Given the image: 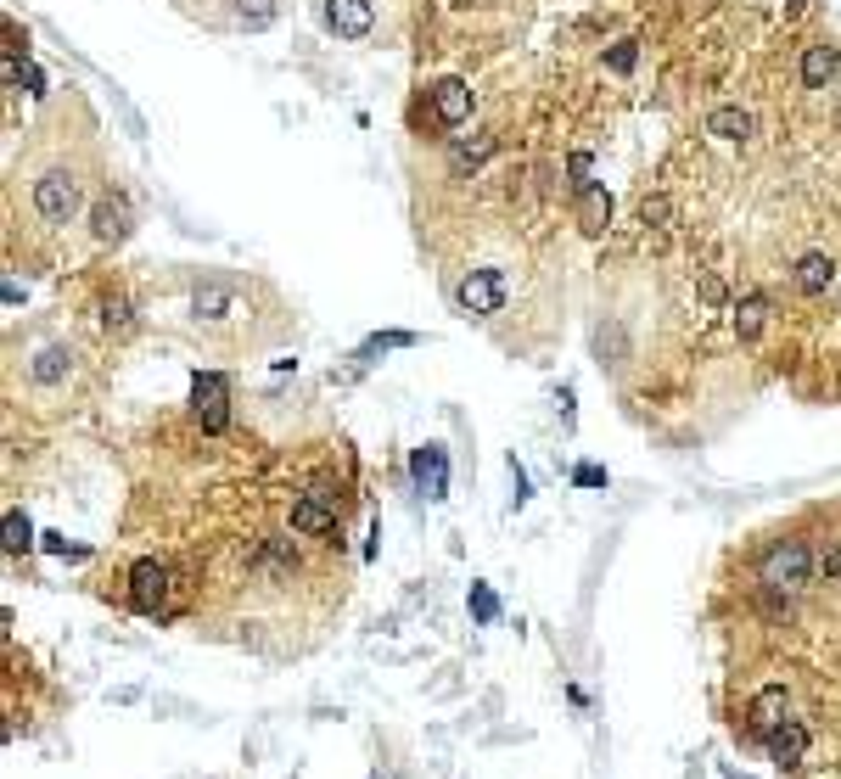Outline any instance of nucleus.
<instances>
[{"mask_svg":"<svg viewBox=\"0 0 841 779\" xmlns=\"http://www.w3.org/2000/svg\"><path fill=\"white\" fill-rule=\"evenodd\" d=\"M471 611H477V623H494V617H499L494 589H483V583H477V589H471Z\"/></svg>","mask_w":841,"mask_h":779,"instance_id":"5701e85b","label":"nucleus"},{"mask_svg":"<svg viewBox=\"0 0 841 779\" xmlns=\"http://www.w3.org/2000/svg\"><path fill=\"white\" fill-rule=\"evenodd\" d=\"M432 113H438V124H466V113H471V85L466 79H438L432 85Z\"/></svg>","mask_w":841,"mask_h":779,"instance_id":"f8f14e48","label":"nucleus"},{"mask_svg":"<svg viewBox=\"0 0 841 779\" xmlns=\"http://www.w3.org/2000/svg\"><path fill=\"white\" fill-rule=\"evenodd\" d=\"M326 29L337 40H365L376 29V6L371 0H326Z\"/></svg>","mask_w":841,"mask_h":779,"instance_id":"1a4fd4ad","label":"nucleus"},{"mask_svg":"<svg viewBox=\"0 0 841 779\" xmlns=\"http://www.w3.org/2000/svg\"><path fill=\"white\" fill-rule=\"evenodd\" d=\"M79 202H85V191H79V180L68 169H51L34 180V213H40L45 225H73Z\"/></svg>","mask_w":841,"mask_h":779,"instance_id":"f03ea898","label":"nucleus"},{"mask_svg":"<svg viewBox=\"0 0 841 779\" xmlns=\"http://www.w3.org/2000/svg\"><path fill=\"white\" fill-rule=\"evenodd\" d=\"M129 230V208L118 197H107V202H96V236L101 241H118Z\"/></svg>","mask_w":841,"mask_h":779,"instance_id":"f3484780","label":"nucleus"},{"mask_svg":"<svg viewBox=\"0 0 841 779\" xmlns=\"http://www.w3.org/2000/svg\"><path fill=\"white\" fill-rule=\"evenodd\" d=\"M572 213H578L584 236H600V230L612 225V197H606V185L584 180V185H578V202H572Z\"/></svg>","mask_w":841,"mask_h":779,"instance_id":"9b49d317","label":"nucleus"},{"mask_svg":"<svg viewBox=\"0 0 841 779\" xmlns=\"http://www.w3.org/2000/svg\"><path fill=\"white\" fill-rule=\"evenodd\" d=\"M763 320H769V298H746L741 309H735V331H741V337H757Z\"/></svg>","mask_w":841,"mask_h":779,"instance_id":"6ab92c4d","label":"nucleus"},{"mask_svg":"<svg viewBox=\"0 0 841 779\" xmlns=\"http://www.w3.org/2000/svg\"><path fill=\"white\" fill-rule=\"evenodd\" d=\"M410 331H387V337H371L365 348H359V359H376V354H387V348H410Z\"/></svg>","mask_w":841,"mask_h":779,"instance_id":"4be33fe9","label":"nucleus"},{"mask_svg":"<svg viewBox=\"0 0 841 779\" xmlns=\"http://www.w3.org/2000/svg\"><path fill=\"white\" fill-rule=\"evenodd\" d=\"M572 482H578V488H600L606 471H600V466H578V471H572Z\"/></svg>","mask_w":841,"mask_h":779,"instance_id":"a878e982","label":"nucleus"},{"mask_svg":"<svg viewBox=\"0 0 841 779\" xmlns=\"http://www.w3.org/2000/svg\"><path fill=\"white\" fill-rule=\"evenodd\" d=\"M707 135H718V141H752V113L746 107H713L707 113Z\"/></svg>","mask_w":841,"mask_h":779,"instance_id":"dca6fc26","label":"nucleus"},{"mask_svg":"<svg viewBox=\"0 0 841 779\" xmlns=\"http://www.w3.org/2000/svg\"><path fill=\"white\" fill-rule=\"evenodd\" d=\"M785 718H797V712H791V690H785V684H769V690H757V695H752V707H746V729H752L757 740H769Z\"/></svg>","mask_w":841,"mask_h":779,"instance_id":"423d86ee","label":"nucleus"},{"mask_svg":"<svg viewBox=\"0 0 841 779\" xmlns=\"http://www.w3.org/2000/svg\"><path fill=\"white\" fill-rule=\"evenodd\" d=\"M415 477H421V488H427V499H443V488H449V460H443L438 443H427V449H415Z\"/></svg>","mask_w":841,"mask_h":779,"instance_id":"4468645a","label":"nucleus"},{"mask_svg":"<svg viewBox=\"0 0 841 779\" xmlns=\"http://www.w3.org/2000/svg\"><path fill=\"white\" fill-rule=\"evenodd\" d=\"M29 544H34L29 516H23V510H6V550H12V555H23Z\"/></svg>","mask_w":841,"mask_h":779,"instance_id":"aec40b11","label":"nucleus"},{"mask_svg":"<svg viewBox=\"0 0 841 779\" xmlns=\"http://www.w3.org/2000/svg\"><path fill=\"white\" fill-rule=\"evenodd\" d=\"M163 600H169V567L163 561H135V572H129V606L163 611Z\"/></svg>","mask_w":841,"mask_h":779,"instance_id":"6e6552de","label":"nucleus"},{"mask_svg":"<svg viewBox=\"0 0 841 779\" xmlns=\"http://www.w3.org/2000/svg\"><path fill=\"white\" fill-rule=\"evenodd\" d=\"M813 572H819V561H813V550L802 539H780L763 550V561H757V583L763 589H785V595H797V589H808Z\"/></svg>","mask_w":841,"mask_h":779,"instance_id":"f257e3e1","label":"nucleus"},{"mask_svg":"<svg viewBox=\"0 0 841 779\" xmlns=\"http://www.w3.org/2000/svg\"><path fill=\"white\" fill-rule=\"evenodd\" d=\"M191 398H197V421H202V432H225V421H230L225 376H214V370H197V382H191Z\"/></svg>","mask_w":841,"mask_h":779,"instance_id":"0eeeda50","label":"nucleus"},{"mask_svg":"<svg viewBox=\"0 0 841 779\" xmlns=\"http://www.w3.org/2000/svg\"><path fill=\"white\" fill-rule=\"evenodd\" d=\"M836 68H841L836 45H808V51H802V85L808 90H825L830 79H836Z\"/></svg>","mask_w":841,"mask_h":779,"instance_id":"2eb2a0df","label":"nucleus"},{"mask_svg":"<svg viewBox=\"0 0 841 779\" xmlns=\"http://www.w3.org/2000/svg\"><path fill=\"white\" fill-rule=\"evenodd\" d=\"M68 359H73L68 348H45V354L29 365V376L34 382H62V376H68Z\"/></svg>","mask_w":841,"mask_h":779,"instance_id":"a211bd4d","label":"nucleus"},{"mask_svg":"<svg viewBox=\"0 0 841 779\" xmlns=\"http://www.w3.org/2000/svg\"><path fill=\"white\" fill-rule=\"evenodd\" d=\"M791 281H797L802 298H819V292H830V281H836V264H830V253H802Z\"/></svg>","mask_w":841,"mask_h":779,"instance_id":"ddd939ff","label":"nucleus"},{"mask_svg":"<svg viewBox=\"0 0 841 779\" xmlns=\"http://www.w3.org/2000/svg\"><path fill=\"white\" fill-rule=\"evenodd\" d=\"M337 510H343V488L314 482L309 494L292 505V533H303V539H314V533H331V527H337Z\"/></svg>","mask_w":841,"mask_h":779,"instance_id":"7ed1b4c3","label":"nucleus"},{"mask_svg":"<svg viewBox=\"0 0 841 779\" xmlns=\"http://www.w3.org/2000/svg\"><path fill=\"white\" fill-rule=\"evenodd\" d=\"M455 303L466 314H499L505 309V275L499 270H471L466 281L455 286Z\"/></svg>","mask_w":841,"mask_h":779,"instance_id":"20e7f679","label":"nucleus"},{"mask_svg":"<svg viewBox=\"0 0 841 779\" xmlns=\"http://www.w3.org/2000/svg\"><path fill=\"white\" fill-rule=\"evenodd\" d=\"M628 68H634V40L612 45V73H628Z\"/></svg>","mask_w":841,"mask_h":779,"instance_id":"393cba45","label":"nucleus"},{"mask_svg":"<svg viewBox=\"0 0 841 779\" xmlns=\"http://www.w3.org/2000/svg\"><path fill=\"white\" fill-rule=\"evenodd\" d=\"M101 320H107V331H129V326H135V314H129V303H124V298H113V303H107V314H101Z\"/></svg>","mask_w":841,"mask_h":779,"instance_id":"b1692460","label":"nucleus"},{"mask_svg":"<svg viewBox=\"0 0 841 779\" xmlns=\"http://www.w3.org/2000/svg\"><path fill=\"white\" fill-rule=\"evenodd\" d=\"M236 309H242V292L230 281H197V292H191V314L202 326H225V320H236Z\"/></svg>","mask_w":841,"mask_h":779,"instance_id":"39448f33","label":"nucleus"},{"mask_svg":"<svg viewBox=\"0 0 841 779\" xmlns=\"http://www.w3.org/2000/svg\"><path fill=\"white\" fill-rule=\"evenodd\" d=\"M494 152V135H477V141H460L455 146V169H477L483 157Z\"/></svg>","mask_w":841,"mask_h":779,"instance_id":"412c9836","label":"nucleus"},{"mask_svg":"<svg viewBox=\"0 0 841 779\" xmlns=\"http://www.w3.org/2000/svg\"><path fill=\"white\" fill-rule=\"evenodd\" d=\"M763 746H769V757H774L780 768H802V757H808V746H813V729H808L802 718H785L780 729L763 740Z\"/></svg>","mask_w":841,"mask_h":779,"instance_id":"9d476101","label":"nucleus"}]
</instances>
